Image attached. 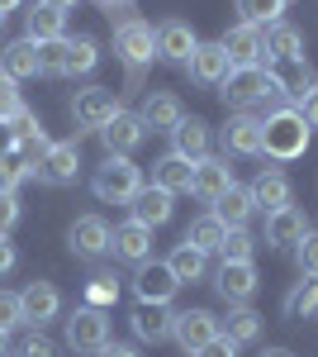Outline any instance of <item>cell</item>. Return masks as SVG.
Instances as JSON below:
<instances>
[{
	"mask_svg": "<svg viewBox=\"0 0 318 357\" xmlns=\"http://www.w3.org/2000/svg\"><path fill=\"white\" fill-rule=\"evenodd\" d=\"M309 124H304V114L294 110V105H280V110H271L262 119V158L271 162H299L304 153H309Z\"/></svg>",
	"mask_w": 318,
	"mask_h": 357,
	"instance_id": "obj_1",
	"label": "cell"
},
{
	"mask_svg": "<svg viewBox=\"0 0 318 357\" xmlns=\"http://www.w3.org/2000/svg\"><path fill=\"white\" fill-rule=\"evenodd\" d=\"M114 53L129 67V77L138 82L143 67L157 57V29L148 24V20H138V15H119V24H114Z\"/></svg>",
	"mask_w": 318,
	"mask_h": 357,
	"instance_id": "obj_2",
	"label": "cell"
},
{
	"mask_svg": "<svg viewBox=\"0 0 318 357\" xmlns=\"http://www.w3.org/2000/svg\"><path fill=\"white\" fill-rule=\"evenodd\" d=\"M90 191L105 205H133V195L143 191V172L129 158H105L95 167V176H90Z\"/></svg>",
	"mask_w": 318,
	"mask_h": 357,
	"instance_id": "obj_3",
	"label": "cell"
},
{
	"mask_svg": "<svg viewBox=\"0 0 318 357\" xmlns=\"http://www.w3.org/2000/svg\"><path fill=\"white\" fill-rule=\"evenodd\" d=\"M124 110L119 105V96L109 91V86H86L72 96V119H77V134H100L114 114Z\"/></svg>",
	"mask_w": 318,
	"mask_h": 357,
	"instance_id": "obj_4",
	"label": "cell"
},
{
	"mask_svg": "<svg viewBox=\"0 0 318 357\" xmlns=\"http://www.w3.org/2000/svg\"><path fill=\"white\" fill-rule=\"evenodd\" d=\"M109 343V319L105 310H95V305H81L67 314V348L81 357H95L100 348Z\"/></svg>",
	"mask_w": 318,
	"mask_h": 357,
	"instance_id": "obj_5",
	"label": "cell"
},
{
	"mask_svg": "<svg viewBox=\"0 0 318 357\" xmlns=\"http://www.w3.org/2000/svg\"><path fill=\"white\" fill-rule=\"evenodd\" d=\"M100 143H105V158H129V153H138V148L148 143V124L133 110H119L105 129H100Z\"/></svg>",
	"mask_w": 318,
	"mask_h": 357,
	"instance_id": "obj_6",
	"label": "cell"
},
{
	"mask_svg": "<svg viewBox=\"0 0 318 357\" xmlns=\"http://www.w3.org/2000/svg\"><path fill=\"white\" fill-rule=\"evenodd\" d=\"M176 291H181V281L171 276V267H166V262L148 257L143 267H133V296H138L143 305H166Z\"/></svg>",
	"mask_w": 318,
	"mask_h": 357,
	"instance_id": "obj_7",
	"label": "cell"
},
{
	"mask_svg": "<svg viewBox=\"0 0 318 357\" xmlns=\"http://www.w3.org/2000/svg\"><path fill=\"white\" fill-rule=\"evenodd\" d=\"M218 43H223V53H228L233 67H262L266 62V29H257V24H242L238 20Z\"/></svg>",
	"mask_w": 318,
	"mask_h": 357,
	"instance_id": "obj_8",
	"label": "cell"
},
{
	"mask_svg": "<svg viewBox=\"0 0 318 357\" xmlns=\"http://www.w3.org/2000/svg\"><path fill=\"white\" fill-rule=\"evenodd\" d=\"M247 191H252V205H257L262 215H276V210L294 205V186H290V176H285L280 167H262Z\"/></svg>",
	"mask_w": 318,
	"mask_h": 357,
	"instance_id": "obj_9",
	"label": "cell"
},
{
	"mask_svg": "<svg viewBox=\"0 0 318 357\" xmlns=\"http://www.w3.org/2000/svg\"><path fill=\"white\" fill-rule=\"evenodd\" d=\"M171 338L195 357L209 338H218V319H214L209 310H176L171 314Z\"/></svg>",
	"mask_w": 318,
	"mask_h": 357,
	"instance_id": "obj_10",
	"label": "cell"
},
{
	"mask_svg": "<svg viewBox=\"0 0 318 357\" xmlns=\"http://www.w3.org/2000/svg\"><path fill=\"white\" fill-rule=\"evenodd\" d=\"M218 138H223V158H262V119L257 114H228Z\"/></svg>",
	"mask_w": 318,
	"mask_h": 357,
	"instance_id": "obj_11",
	"label": "cell"
},
{
	"mask_svg": "<svg viewBox=\"0 0 318 357\" xmlns=\"http://www.w3.org/2000/svg\"><path fill=\"white\" fill-rule=\"evenodd\" d=\"M257 286H262V276L252 262H218V272H214V291L228 305H247L257 296Z\"/></svg>",
	"mask_w": 318,
	"mask_h": 357,
	"instance_id": "obj_12",
	"label": "cell"
},
{
	"mask_svg": "<svg viewBox=\"0 0 318 357\" xmlns=\"http://www.w3.org/2000/svg\"><path fill=\"white\" fill-rule=\"evenodd\" d=\"M299 62H309L304 57V33L294 24H285V20L266 29V62L262 67H276L280 72V67H299Z\"/></svg>",
	"mask_w": 318,
	"mask_h": 357,
	"instance_id": "obj_13",
	"label": "cell"
},
{
	"mask_svg": "<svg viewBox=\"0 0 318 357\" xmlns=\"http://www.w3.org/2000/svg\"><path fill=\"white\" fill-rule=\"evenodd\" d=\"M109 238H114V229H109L100 215H81V220H72V229H67V248H72L77 257H105Z\"/></svg>",
	"mask_w": 318,
	"mask_h": 357,
	"instance_id": "obj_14",
	"label": "cell"
},
{
	"mask_svg": "<svg viewBox=\"0 0 318 357\" xmlns=\"http://www.w3.org/2000/svg\"><path fill=\"white\" fill-rule=\"evenodd\" d=\"M33 176L43 181V186H72L81 176V153L77 143H53L48 153H43V162L33 167Z\"/></svg>",
	"mask_w": 318,
	"mask_h": 357,
	"instance_id": "obj_15",
	"label": "cell"
},
{
	"mask_svg": "<svg viewBox=\"0 0 318 357\" xmlns=\"http://www.w3.org/2000/svg\"><path fill=\"white\" fill-rule=\"evenodd\" d=\"M138 119L148 124V134H171V129L186 119V105H181L171 91H148L143 105H138Z\"/></svg>",
	"mask_w": 318,
	"mask_h": 357,
	"instance_id": "obj_16",
	"label": "cell"
},
{
	"mask_svg": "<svg viewBox=\"0 0 318 357\" xmlns=\"http://www.w3.org/2000/svg\"><path fill=\"white\" fill-rule=\"evenodd\" d=\"M309 234V215L299 210V205H285V210H276V215H266V234H262V243L266 248H294L299 238Z\"/></svg>",
	"mask_w": 318,
	"mask_h": 357,
	"instance_id": "obj_17",
	"label": "cell"
},
{
	"mask_svg": "<svg viewBox=\"0 0 318 357\" xmlns=\"http://www.w3.org/2000/svg\"><path fill=\"white\" fill-rule=\"evenodd\" d=\"M109 252L119 257V262H133V267H143L148 257H152V229L138 220H124L114 229V238H109Z\"/></svg>",
	"mask_w": 318,
	"mask_h": 357,
	"instance_id": "obj_18",
	"label": "cell"
},
{
	"mask_svg": "<svg viewBox=\"0 0 318 357\" xmlns=\"http://www.w3.org/2000/svg\"><path fill=\"white\" fill-rule=\"evenodd\" d=\"M186 72H190V82H195V86H218L228 72H233V62H228V53H223V43L214 38V43H200V48L190 53Z\"/></svg>",
	"mask_w": 318,
	"mask_h": 357,
	"instance_id": "obj_19",
	"label": "cell"
},
{
	"mask_svg": "<svg viewBox=\"0 0 318 357\" xmlns=\"http://www.w3.org/2000/svg\"><path fill=\"white\" fill-rule=\"evenodd\" d=\"M19 305H24V324L43 329V324H53V319H57V310H62V296H57L53 281H29L24 291H19Z\"/></svg>",
	"mask_w": 318,
	"mask_h": 357,
	"instance_id": "obj_20",
	"label": "cell"
},
{
	"mask_svg": "<svg viewBox=\"0 0 318 357\" xmlns=\"http://www.w3.org/2000/svg\"><path fill=\"white\" fill-rule=\"evenodd\" d=\"M233 186V167L228 158H200L195 162V181H190V195H200L205 205H214L218 195Z\"/></svg>",
	"mask_w": 318,
	"mask_h": 357,
	"instance_id": "obj_21",
	"label": "cell"
},
{
	"mask_svg": "<svg viewBox=\"0 0 318 357\" xmlns=\"http://www.w3.org/2000/svg\"><path fill=\"white\" fill-rule=\"evenodd\" d=\"M0 72H5L10 82H33V77H43L38 43H33V38H15V43H5V48H0Z\"/></svg>",
	"mask_w": 318,
	"mask_h": 357,
	"instance_id": "obj_22",
	"label": "cell"
},
{
	"mask_svg": "<svg viewBox=\"0 0 318 357\" xmlns=\"http://www.w3.org/2000/svg\"><path fill=\"white\" fill-rule=\"evenodd\" d=\"M195 48H200V38H195V29H190L186 20H161V24H157V57L186 67Z\"/></svg>",
	"mask_w": 318,
	"mask_h": 357,
	"instance_id": "obj_23",
	"label": "cell"
},
{
	"mask_svg": "<svg viewBox=\"0 0 318 357\" xmlns=\"http://www.w3.org/2000/svg\"><path fill=\"white\" fill-rule=\"evenodd\" d=\"M171 200H176V195L161 191V186H143V191L133 195V205H129V220L148 224V229H161V224L176 215V205H171Z\"/></svg>",
	"mask_w": 318,
	"mask_h": 357,
	"instance_id": "obj_24",
	"label": "cell"
},
{
	"mask_svg": "<svg viewBox=\"0 0 318 357\" xmlns=\"http://www.w3.org/2000/svg\"><path fill=\"white\" fill-rule=\"evenodd\" d=\"M171 314H176V310H166V305H143L138 301L133 314H129V324L143 343H166V338H171Z\"/></svg>",
	"mask_w": 318,
	"mask_h": 357,
	"instance_id": "obj_25",
	"label": "cell"
},
{
	"mask_svg": "<svg viewBox=\"0 0 318 357\" xmlns=\"http://www.w3.org/2000/svg\"><path fill=\"white\" fill-rule=\"evenodd\" d=\"M190 181H195V162L181 158V153H166V158L152 162V186H161V191L190 195Z\"/></svg>",
	"mask_w": 318,
	"mask_h": 357,
	"instance_id": "obj_26",
	"label": "cell"
},
{
	"mask_svg": "<svg viewBox=\"0 0 318 357\" xmlns=\"http://www.w3.org/2000/svg\"><path fill=\"white\" fill-rule=\"evenodd\" d=\"M166 267H171V276H176L181 286H200V281H209V252H200V248H190L186 238H181V243L171 248Z\"/></svg>",
	"mask_w": 318,
	"mask_h": 357,
	"instance_id": "obj_27",
	"label": "cell"
},
{
	"mask_svg": "<svg viewBox=\"0 0 318 357\" xmlns=\"http://www.w3.org/2000/svg\"><path fill=\"white\" fill-rule=\"evenodd\" d=\"M171 153H181V158H190V162L209 158V124L195 119V114H186V119L171 129Z\"/></svg>",
	"mask_w": 318,
	"mask_h": 357,
	"instance_id": "obj_28",
	"label": "cell"
},
{
	"mask_svg": "<svg viewBox=\"0 0 318 357\" xmlns=\"http://www.w3.org/2000/svg\"><path fill=\"white\" fill-rule=\"evenodd\" d=\"M24 38L33 43H48V38H67V15L53 10V5H43V0H33L24 15Z\"/></svg>",
	"mask_w": 318,
	"mask_h": 357,
	"instance_id": "obj_29",
	"label": "cell"
},
{
	"mask_svg": "<svg viewBox=\"0 0 318 357\" xmlns=\"http://www.w3.org/2000/svg\"><path fill=\"white\" fill-rule=\"evenodd\" d=\"M209 210H214V215H218L223 224H228V229H247V220H252V210H257V205H252V191L233 181V186H228V191L218 195V200H214Z\"/></svg>",
	"mask_w": 318,
	"mask_h": 357,
	"instance_id": "obj_30",
	"label": "cell"
},
{
	"mask_svg": "<svg viewBox=\"0 0 318 357\" xmlns=\"http://www.w3.org/2000/svg\"><path fill=\"white\" fill-rule=\"evenodd\" d=\"M218 333L228 338V343H257L262 338V314L257 310H247V305H233L228 310V319H218Z\"/></svg>",
	"mask_w": 318,
	"mask_h": 357,
	"instance_id": "obj_31",
	"label": "cell"
},
{
	"mask_svg": "<svg viewBox=\"0 0 318 357\" xmlns=\"http://www.w3.org/2000/svg\"><path fill=\"white\" fill-rule=\"evenodd\" d=\"M223 238H228V224L218 220L214 210L195 215V220H190V229H186V243L200 248V252H218V248H223Z\"/></svg>",
	"mask_w": 318,
	"mask_h": 357,
	"instance_id": "obj_32",
	"label": "cell"
},
{
	"mask_svg": "<svg viewBox=\"0 0 318 357\" xmlns=\"http://www.w3.org/2000/svg\"><path fill=\"white\" fill-rule=\"evenodd\" d=\"M95 62H100V43L95 38H67V67H62V77H86V72H95Z\"/></svg>",
	"mask_w": 318,
	"mask_h": 357,
	"instance_id": "obj_33",
	"label": "cell"
},
{
	"mask_svg": "<svg viewBox=\"0 0 318 357\" xmlns=\"http://www.w3.org/2000/svg\"><path fill=\"white\" fill-rule=\"evenodd\" d=\"M285 314L290 319H318V276H299L294 291L285 296Z\"/></svg>",
	"mask_w": 318,
	"mask_h": 357,
	"instance_id": "obj_34",
	"label": "cell"
},
{
	"mask_svg": "<svg viewBox=\"0 0 318 357\" xmlns=\"http://www.w3.org/2000/svg\"><path fill=\"white\" fill-rule=\"evenodd\" d=\"M238 15L242 24H257V29H271L280 24V15H285V0H238Z\"/></svg>",
	"mask_w": 318,
	"mask_h": 357,
	"instance_id": "obj_35",
	"label": "cell"
},
{
	"mask_svg": "<svg viewBox=\"0 0 318 357\" xmlns=\"http://www.w3.org/2000/svg\"><path fill=\"white\" fill-rule=\"evenodd\" d=\"M252 252H257V238H252L247 229H228V238L218 248L223 262H252Z\"/></svg>",
	"mask_w": 318,
	"mask_h": 357,
	"instance_id": "obj_36",
	"label": "cell"
},
{
	"mask_svg": "<svg viewBox=\"0 0 318 357\" xmlns=\"http://www.w3.org/2000/svg\"><path fill=\"white\" fill-rule=\"evenodd\" d=\"M38 62H43V77H62V67H67V38L38 43Z\"/></svg>",
	"mask_w": 318,
	"mask_h": 357,
	"instance_id": "obj_37",
	"label": "cell"
},
{
	"mask_svg": "<svg viewBox=\"0 0 318 357\" xmlns=\"http://www.w3.org/2000/svg\"><path fill=\"white\" fill-rule=\"evenodd\" d=\"M294 267H299V276H318V234L314 229L294 243Z\"/></svg>",
	"mask_w": 318,
	"mask_h": 357,
	"instance_id": "obj_38",
	"label": "cell"
},
{
	"mask_svg": "<svg viewBox=\"0 0 318 357\" xmlns=\"http://www.w3.org/2000/svg\"><path fill=\"white\" fill-rule=\"evenodd\" d=\"M29 181V167L10 153V158H0V191L5 195H19V186Z\"/></svg>",
	"mask_w": 318,
	"mask_h": 357,
	"instance_id": "obj_39",
	"label": "cell"
},
{
	"mask_svg": "<svg viewBox=\"0 0 318 357\" xmlns=\"http://www.w3.org/2000/svg\"><path fill=\"white\" fill-rule=\"evenodd\" d=\"M24 324V305H19V291H0V333L19 329Z\"/></svg>",
	"mask_w": 318,
	"mask_h": 357,
	"instance_id": "obj_40",
	"label": "cell"
},
{
	"mask_svg": "<svg viewBox=\"0 0 318 357\" xmlns=\"http://www.w3.org/2000/svg\"><path fill=\"white\" fill-rule=\"evenodd\" d=\"M19 110H24V96H19V82H10V77L0 72V119L10 124V119H15Z\"/></svg>",
	"mask_w": 318,
	"mask_h": 357,
	"instance_id": "obj_41",
	"label": "cell"
},
{
	"mask_svg": "<svg viewBox=\"0 0 318 357\" xmlns=\"http://www.w3.org/2000/svg\"><path fill=\"white\" fill-rule=\"evenodd\" d=\"M15 357H57V343H53V338H48L43 329H33L29 338H19Z\"/></svg>",
	"mask_w": 318,
	"mask_h": 357,
	"instance_id": "obj_42",
	"label": "cell"
},
{
	"mask_svg": "<svg viewBox=\"0 0 318 357\" xmlns=\"http://www.w3.org/2000/svg\"><path fill=\"white\" fill-rule=\"evenodd\" d=\"M86 296H90V305L100 310V305H114L119 301V286H114V276H95L90 286H86Z\"/></svg>",
	"mask_w": 318,
	"mask_h": 357,
	"instance_id": "obj_43",
	"label": "cell"
},
{
	"mask_svg": "<svg viewBox=\"0 0 318 357\" xmlns=\"http://www.w3.org/2000/svg\"><path fill=\"white\" fill-rule=\"evenodd\" d=\"M10 134H15V138L43 134V119H38V114H33V110H29V105H24V110H19V114H15V119H10Z\"/></svg>",
	"mask_w": 318,
	"mask_h": 357,
	"instance_id": "obj_44",
	"label": "cell"
},
{
	"mask_svg": "<svg viewBox=\"0 0 318 357\" xmlns=\"http://www.w3.org/2000/svg\"><path fill=\"white\" fill-rule=\"evenodd\" d=\"M19 224V195H5L0 191V234H10Z\"/></svg>",
	"mask_w": 318,
	"mask_h": 357,
	"instance_id": "obj_45",
	"label": "cell"
},
{
	"mask_svg": "<svg viewBox=\"0 0 318 357\" xmlns=\"http://www.w3.org/2000/svg\"><path fill=\"white\" fill-rule=\"evenodd\" d=\"M195 357H238V343H228V338L218 333V338H209V343H205Z\"/></svg>",
	"mask_w": 318,
	"mask_h": 357,
	"instance_id": "obj_46",
	"label": "cell"
},
{
	"mask_svg": "<svg viewBox=\"0 0 318 357\" xmlns=\"http://www.w3.org/2000/svg\"><path fill=\"white\" fill-rule=\"evenodd\" d=\"M15 262H19V252H15V243H10V234H0V276L15 272Z\"/></svg>",
	"mask_w": 318,
	"mask_h": 357,
	"instance_id": "obj_47",
	"label": "cell"
},
{
	"mask_svg": "<svg viewBox=\"0 0 318 357\" xmlns=\"http://www.w3.org/2000/svg\"><path fill=\"white\" fill-rule=\"evenodd\" d=\"M299 114H304V124H309V129H318V86L299 100Z\"/></svg>",
	"mask_w": 318,
	"mask_h": 357,
	"instance_id": "obj_48",
	"label": "cell"
},
{
	"mask_svg": "<svg viewBox=\"0 0 318 357\" xmlns=\"http://www.w3.org/2000/svg\"><path fill=\"white\" fill-rule=\"evenodd\" d=\"M95 357H138V348H129V343H105Z\"/></svg>",
	"mask_w": 318,
	"mask_h": 357,
	"instance_id": "obj_49",
	"label": "cell"
},
{
	"mask_svg": "<svg viewBox=\"0 0 318 357\" xmlns=\"http://www.w3.org/2000/svg\"><path fill=\"white\" fill-rule=\"evenodd\" d=\"M15 153V134H10V124L0 119V158H10Z\"/></svg>",
	"mask_w": 318,
	"mask_h": 357,
	"instance_id": "obj_50",
	"label": "cell"
},
{
	"mask_svg": "<svg viewBox=\"0 0 318 357\" xmlns=\"http://www.w3.org/2000/svg\"><path fill=\"white\" fill-rule=\"evenodd\" d=\"M43 5H53V10H62V15H67V10H77V0H43Z\"/></svg>",
	"mask_w": 318,
	"mask_h": 357,
	"instance_id": "obj_51",
	"label": "cell"
},
{
	"mask_svg": "<svg viewBox=\"0 0 318 357\" xmlns=\"http://www.w3.org/2000/svg\"><path fill=\"white\" fill-rule=\"evenodd\" d=\"M124 5H129V0H100V10H105V15H114V10H124Z\"/></svg>",
	"mask_w": 318,
	"mask_h": 357,
	"instance_id": "obj_52",
	"label": "cell"
},
{
	"mask_svg": "<svg viewBox=\"0 0 318 357\" xmlns=\"http://www.w3.org/2000/svg\"><path fill=\"white\" fill-rule=\"evenodd\" d=\"M262 357H294V353H290V348H266Z\"/></svg>",
	"mask_w": 318,
	"mask_h": 357,
	"instance_id": "obj_53",
	"label": "cell"
},
{
	"mask_svg": "<svg viewBox=\"0 0 318 357\" xmlns=\"http://www.w3.org/2000/svg\"><path fill=\"white\" fill-rule=\"evenodd\" d=\"M10 10H19V0H0V15H10Z\"/></svg>",
	"mask_w": 318,
	"mask_h": 357,
	"instance_id": "obj_54",
	"label": "cell"
},
{
	"mask_svg": "<svg viewBox=\"0 0 318 357\" xmlns=\"http://www.w3.org/2000/svg\"><path fill=\"white\" fill-rule=\"evenodd\" d=\"M0 357H10V333H0Z\"/></svg>",
	"mask_w": 318,
	"mask_h": 357,
	"instance_id": "obj_55",
	"label": "cell"
},
{
	"mask_svg": "<svg viewBox=\"0 0 318 357\" xmlns=\"http://www.w3.org/2000/svg\"><path fill=\"white\" fill-rule=\"evenodd\" d=\"M0 29H5V15H0Z\"/></svg>",
	"mask_w": 318,
	"mask_h": 357,
	"instance_id": "obj_56",
	"label": "cell"
}]
</instances>
